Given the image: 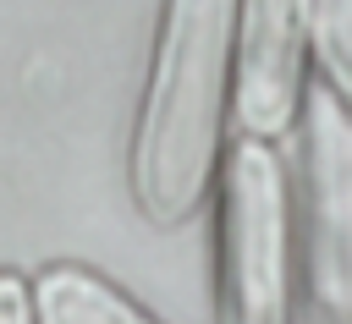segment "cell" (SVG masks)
I'll return each instance as SVG.
<instances>
[{
    "instance_id": "cell-1",
    "label": "cell",
    "mask_w": 352,
    "mask_h": 324,
    "mask_svg": "<svg viewBox=\"0 0 352 324\" xmlns=\"http://www.w3.org/2000/svg\"><path fill=\"white\" fill-rule=\"evenodd\" d=\"M236 5L176 0L160 11L148 88L132 132V198L148 225L170 231L198 214L220 170V126L231 110Z\"/></svg>"
},
{
    "instance_id": "cell-2",
    "label": "cell",
    "mask_w": 352,
    "mask_h": 324,
    "mask_svg": "<svg viewBox=\"0 0 352 324\" xmlns=\"http://www.w3.org/2000/svg\"><path fill=\"white\" fill-rule=\"evenodd\" d=\"M220 324H292V192L270 143H231L220 165Z\"/></svg>"
},
{
    "instance_id": "cell-3",
    "label": "cell",
    "mask_w": 352,
    "mask_h": 324,
    "mask_svg": "<svg viewBox=\"0 0 352 324\" xmlns=\"http://www.w3.org/2000/svg\"><path fill=\"white\" fill-rule=\"evenodd\" d=\"M308 77V27L302 5L253 0L236 5V44H231V121L242 143H280L297 126Z\"/></svg>"
},
{
    "instance_id": "cell-4",
    "label": "cell",
    "mask_w": 352,
    "mask_h": 324,
    "mask_svg": "<svg viewBox=\"0 0 352 324\" xmlns=\"http://www.w3.org/2000/svg\"><path fill=\"white\" fill-rule=\"evenodd\" d=\"M308 264L314 297L352 324V115L330 88L308 93Z\"/></svg>"
},
{
    "instance_id": "cell-5",
    "label": "cell",
    "mask_w": 352,
    "mask_h": 324,
    "mask_svg": "<svg viewBox=\"0 0 352 324\" xmlns=\"http://www.w3.org/2000/svg\"><path fill=\"white\" fill-rule=\"evenodd\" d=\"M33 319L38 324H160L126 291L82 264H55L33 280Z\"/></svg>"
},
{
    "instance_id": "cell-6",
    "label": "cell",
    "mask_w": 352,
    "mask_h": 324,
    "mask_svg": "<svg viewBox=\"0 0 352 324\" xmlns=\"http://www.w3.org/2000/svg\"><path fill=\"white\" fill-rule=\"evenodd\" d=\"M302 27H308V49L319 55L324 88H330L336 104L352 115V0L302 5Z\"/></svg>"
},
{
    "instance_id": "cell-7",
    "label": "cell",
    "mask_w": 352,
    "mask_h": 324,
    "mask_svg": "<svg viewBox=\"0 0 352 324\" xmlns=\"http://www.w3.org/2000/svg\"><path fill=\"white\" fill-rule=\"evenodd\" d=\"M0 324H38L33 319V280L0 269Z\"/></svg>"
}]
</instances>
